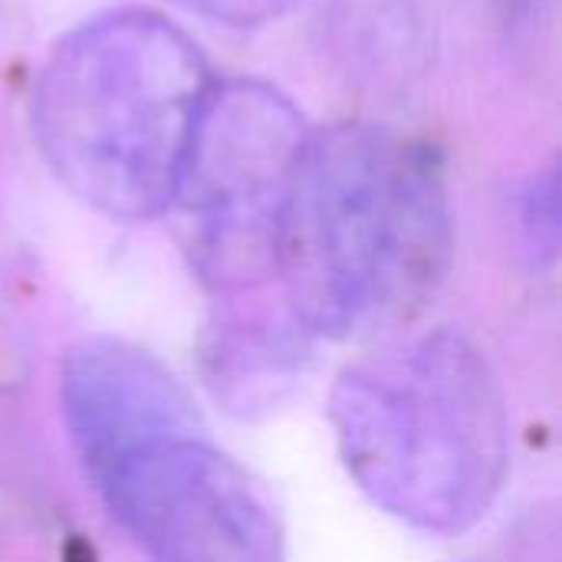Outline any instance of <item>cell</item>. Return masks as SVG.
<instances>
[{
  "label": "cell",
  "mask_w": 562,
  "mask_h": 562,
  "mask_svg": "<svg viewBox=\"0 0 562 562\" xmlns=\"http://www.w3.org/2000/svg\"><path fill=\"white\" fill-rule=\"evenodd\" d=\"M481 562H484V560H481ZM504 562H510V560H504Z\"/></svg>",
  "instance_id": "30bf717a"
},
{
  "label": "cell",
  "mask_w": 562,
  "mask_h": 562,
  "mask_svg": "<svg viewBox=\"0 0 562 562\" xmlns=\"http://www.w3.org/2000/svg\"><path fill=\"white\" fill-rule=\"evenodd\" d=\"M59 408L82 471L151 431L201 422L191 392L158 356L112 336L82 339L66 352Z\"/></svg>",
  "instance_id": "8992f818"
},
{
  "label": "cell",
  "mask_w": 562,
  "mask_h": 562,
  "mask_svg": "<svg viewBox=\"0 0 562 562\" xmlns=\"http://www.w3.org/2000/svg\"><path fill=\"white\" fill-rule=\"evenodd\" d=\"M524 231L537 260L553 263L560 247V175L550 168L524 194Z\"/></svg>",
  "instance_id": "ba28073f"
},
{
  "label": "cell",
  "mask_w": 562,
  "mask_h": 562,
  "mask_svg": "<svg viewBox=\"0 0 562 562\" xmlns=\"http://www.w3.org/2000/svg\"><path fill=\"white\" fill-rule=\"evenodd\" d=\"M86 477L148 562H286L270 494L204 422L151 431Z\"/></svg>",
  "instance_id": "5b68a950"
},
{
  "label": "cell",
  "mask_w": 562,
  "mask_h": 562,
  "mask_svg": "<svg viewBox=\"0 0 562 562\" xmlns=\"http://www.w3.org/2000/svg\"><path fill=\"white\" fill-rule=\"evenodd\" d=\"M352 484L398 524L461 537L510 471V412L484 349L448 326L372 342L326 405Z\"/></svg>",
  "instance_id": "7a4b0ae2"
},
{
  "label": "cell",
  "mask_w": 562,
  "mask_h": 562,
  "mask_svg": "<svg viewBox=\"0 0 562 562\" xmlns=\"http://www.w3.org/2000/svg\"><path fill=\"white\" fill-rule=\"evenodd\" d=\"M313 336L283 313L227 306L201 336V382L237 418H263L277 412L303 382Z\"/></svg>",
  "instance_id": "52a82bcc"
},
{
  "label": "cell",
  "mask_w": 562,
  "mask_h": 562,
  "mask_svg": "<svg viewBox=\"0 0 562 562\" xmlns=\"http://www.w3.org/2000/svg\"><path fill=\"white\" fill-rule=\"evenodd\" d=\"M175 3L204 20L247 30V26H263L277 20L293 0H175Z\"/></svg>",
  "instance_id": "9c48e42d"
},
{
  "label": "cell",
  "mask_w": 562,
  "mask_h": 562,
  "mask_svg": "<svg viewBox=\"0 0 562 562\" xmlns=\"http://www.w3.org/2000/svg\"><path fill=\"white\" fill-rule=\"evenodd\" d=\"M214 89L198 43L142 7L59 36L40 66L30 125L59 184L112 221L175 207L191 135Z\"/></svg>",
  "instance_id": "3957f363"
},
{
  "label": "cell",
  "mask_w": 562,
  "mask_h": 562,
  "mask_svg": "<svg viewBox=\"0 0 562 562\" xmlns=\"http://www.w3.org/2000/svg\"><path fill=\"white\" fill-rule=\"evenodd\" d=\"M310 138L300 109L270 82L214 86L184 158L175 204L204 286L234 296L277 280L286 191Z\"/></svg>",
  "instance_id": "277c9868"
},
{
  "label": "cell",
  "mask_w": 562,
  "mask_h": 562,
  "mask_svg": "<svg viewBox=\"0 0 562 562\" xmlns=\"http://www.w3.org/2000/svg\"><path fill=\"white\" fill-rule=\"evenodd\" d=\"M454 260V211L438 148L385 125L310 132L277 237V283L313 339L405 333Z\"/></svg>",
  "instance_id": "6da1fadb"
}]
</instances>
